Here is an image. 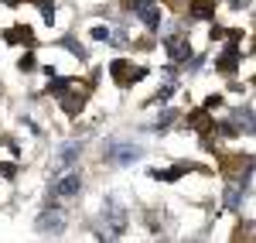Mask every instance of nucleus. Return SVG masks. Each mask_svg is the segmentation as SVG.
Instances as JSON below:
<instances>
[{
	"label": "nucleus",
	"mask_w": 256,
	"mask_h": 243,
	"mask_svg": "<svg viewBox=\"0 0 256 243\" xmlns=\"http://www.w3.org/2000/svg\"><path fill=\"white\" fill-rule=\"evenodd\" d=\"M144 158V147L140 144H130V141H110L106 144V161L123 168V164H134Z\"/></svg>",
	"instance_id": "nucleus-1"
},
{
	"label": "nucleus",
	"mask_w": 256,
	"mask_h": 243,
	"mask_svg": "<svg viewBox=\"0 0 256 243\" xmlns=\"http://www.w3.org/2000/svg\"><path fill=\"white\" fill-rule=\"evenodd\" d=\"M102 219L110 223L113 236H120V233L126 229V219H130V216H126V209L120 205V199H116V195H106V199H102Z\"/></svg>",
	"instance_id": "nucleus-2"
},
{
	"label": "nucleus",
	"mask_w": 256,
	"mask_h": 243,
	"mask_svg": "<svg viewBox=\"0 0 256 243\" xmlns=\"http://www.w3.org/2000/svg\"><path fill=\"white\" fill-rule=\"evenodd\" d=\"M79 154H82V144H79V141L62 144L58 151H55V161H52V175H62V171H68L72 164L79 161Z\"/></svg>",
	"instance_id": "nucleus-3"
},
{
	"label": "nucleus",
	"mask_w": 256,
	"mask_h": 243,
	"mask_svg": "<svg viewBox=\"0 0 256 243\" xmlns=\"http://www.w3.org/2000/svg\"><path fill=\"white\" fill-rule=\"evenodd\" d=\"M164 52L174 62H188L192 55V45H188V31H174V35H164Z\"/></svg>",
	"instance_id": "nucleus-4"
},
{
	"label": "nucleus",
	"mask_w": 256,
	"mask_h": 243,
	"mask_svg": "<svg viewBox=\"0 0 256 243\" xmlns=\"http://www.w3.org/2000/svg\"><path fill=\"white\" fill-rule=\"evenodd\" d=\"M38 233H52V236L65 233V212L62 209H44L38 216Z\"/></svg>",
	"instance_id": "nucleus-5"
},
{
	"label": "nucleus",
	"mask_w": 256,
	"mask_h": 243,
	"mask_svg": "<svg viewBox=\"0 0 256 243\" xmlns=\"http://www.w3.org/2000/svg\"><path fill=\"white\" fill-rule=\"evenodd\" d=\"M52 192L62 195V199H72V195H79V192H82V178L76 175V171H72V175H55Z\"/></svg>",
	"instance_id": "nucleus-6"
},
{
	"label": "nucleus",
	"mask_w": 256,
	"mask_h": 243,
	"mask_svg": "<svg viewBox=\"0 0 256 243\" xmlns=\"http://www.w3.org/2000/svg\"><path fill=\"white\" fill-rule=\"evenodd\" d=\"M239 59H242V55H239V41L229 38V48H226V55H222V59L216 62V69H218V72H236Z\"/></svg>",
	"instance_id": "nucleus-7"
},
{
	"label": "nucleus",
	"mask_w": 256,
	"mask_h": 243,
	"mask_svg": "<svg viewBox=\"0 0 256 243\" xmlns=\"http://www.w3.org/2000/svg\"><path fill=\"white\" fill-rule=\"evenodd\" d=\"M130 72H134V69H130V62H126V59H113V62H110V76H113L120 86H130Z\"/></svg>",
	"instance_id": "nucleus-8"
},
{
	"label": "nucleus",
	"mask_w": 256,
	"mask_h": 243,
	"mask_svg": "<svg viewBox=\"0 0 256 243\" xmlns=\"http://www.w3.org/2000/svg\"><path fill=\"white\" fill-rule=\"evenodd\" d=\"M4 41H7V45H18V41L31 45V41H34V35H31V28H28V24H14V28L4 35Z\"/></svg>",
	"instance_id": "nucleus-9"
},
{
	"label": "nucleus",
	"mask_w": 256,
	"mask_h": 243,
	"mask_svg": "<svg viewBox=\"0 0 256 243\" xmlns=\"http://www.w3.org/2000/svg\"><path fill=\"white\" fill-rule=\"evenodd\" d=\"M188 14L195 21H205L216 14V0H192V7H188Z\"/></svg>",
	"instance_id": "nucleus-10"
},
{
	"label": "nucleus",
	"mask_w": 256,
	"mask_h": 243,
	"mask_svg": "<svg viewBox=\"0 0 256 243\" xmlns=\"http://www.w3.org/2000/svg\"><path fill=\"white\" fill-rule=\"evenodd\" d=\"M188 127H195V130H202V134H208L216 123H212V117H208V110H195V113H188Z\"/></svg>",
	"instance_id": "nucleus-11"
},
{
	"label": "nucleus",
	"mask_w": 256,
	"mask_h": 243,
	"mask_svg": "<svg viewBox=\"0 0 256 243\" xmlns=\"http://www.w3.org/2000/svg\"><path fill=\"white\" fill-rule=\"evenodd\" d=\"M192 164H178V168H168V171H160V168H150V178H160V182H178L184 171H188Z\"/></svg>",
	"instance_id": "nucleus-12"
},
{
	"label": "nucleus",
	"mask_w": 256,
	"mask_h": 243,
	"mask_svg": "<svg viewBox=\"0 0 256 243\" xmlns=\"http://www.w3.org/2000/svg\"><path fill=\"white\" fill-rule=\"evenodd\" d=\"M137 18L144 21V24H147L150 31H158V28H160V11H158V4H150V7H144V11H140Z\"/></svg>",
	"instance_id": "nucleus-13"
},
{
	"label": "nucleus",
	"mask_w": 256,
	"mask_h": 243,
	"mask_svg": "<svg viewBox=\"0 0 256 243\" xmlns=\"http://www.w3.org/2000/svg\"><path fill=\"white\" fill-rule=\"evenodd\" d=\"M31 4H34V7L41 11V18H44V24L52 28V24H55V0H31Z\"/></svg>",
	"instance_id": "nucleus-14"
},
{
	"label": "nucleus",
	"mask_w": 256,
	"mask_h": 243,
	"mask_svg": "<svg viewBox=\"0 0 256 243\" xmlns=\"http://www.w3.org/2000/svg\"><path fill=\"white\" fill-rule=\"evenodd\" d=\"M52 79H55V76H52ZM76 82H79V79H55V82H48V93H55V96H65V93H68Z\"/></svg>",
	"instance_id": "nucleus-15"
},
{
	"label": "nucleus",
	"mask_w": 256,
	"mask_h": 243,
	"mask_svg": "<svg viewBox=\"0 0 256 243\" xmlns=\"http://www.w3.org/2000/svg\"><path fill=\"white\" fill-rule=\"evenodd\" d=\"M232 117H236V120L246 127V134H253V106H242V110H236Z\"/></svg>",
	"instance_id": "nucleus-16"
},
{
	"label": "nucleus",
	"mask_w": 256,
	"mask_h": 243,
	"mask_svg": "<svg viewBox=\"0 0 256 243\" xmlns=\"http://www.w3.org/2000/svg\"><path fill=\"white\" fill-rule=\"evenodd\" d=\"M242 195H246V192H239V188H226V209L236 212L239 205H242Z\"/></svg>",
	"instance_id": "nucleus-17"
},
{
	"label": "nucleus",
	"mask_w": 256,
	"mask_h": 243,
	"mask_svg": "<svg viewBox=\"0 0 256 243\" xmlns=\"http://www.w3.org/2000/svg\"><path fill=\"white\" fill-rule=\"evenodd\" d=\"M62 45L72 52V59H86V55H89V52H86V45H79L76 38H62Z\"/></svg>",
	"instance_id": "nucleus-18"
},
{
	"label": "nucleus",
	"mask_w": 256,
	"mask_h": 243,
	"mask_svg": "<svg viewBox=\"0 0 256 243\" xmlns=\"http://www.w3.org/2000/svg\"><path fill=\"white\" fill-rule=\"evenodd\" d=\"M79 110H82V96H68V93H65V113H72V117H76Z\"/></svg>",
	"instance_id": "nucleus-19"
},
{
	"label": "nucleus",
	"mask_w": 256,
	"mask_h": 243,
	"mask_svg": "<svg viewBox=\"0 0 256 243\" xmlns=\"http://www.w3.org/2000/svg\"><path fill=\"white\" fill-rule=\"evenodd\" d=\"M18 69H20V72H34V69H38L34 55H20V59H18Z\"/></svg>",
	"instance_id": "nucleus-20"
},
{
	"label": "nucleus",
	"mask_w": 256,
	"mask_h": 243,
	"mask_svg": "<svg viewBox=\"0 0 256 243\" xmlns=\"http://www.w3.org/2000/svg\"><path fill=\"white\" fill-rule=\"evenodd\" d=\"M110 35H113V31H110L106 24H96V28H92V38L96 41H110Z\"/></svg>",
	"instance_id": "nucleus-21"
},
{
	"label": "nucleus",
	"mask_w": 256,
	"mask_h": 243,
	"mask_svg": "<svg viewBox=\"0 0 256 243\" xmlns=\"http://www.w3.org/2000/svg\"><path fill=\"white\" fill-rule=\"evenodd\" d=\"M150 4H154V0H126V7H130L134 14H140V11H144V7H150Z\"/></svg>",
	"instance_id": "nucleus-22"
},
{
	"label": "nucleus",
	"mask_w": 256,
	"mask_h": 243,
	"mask_svg": "<svg viewBox=\"0 0 256 243\" xmlns=\"http://www.w3.org/2000/svg\"><path fill=\"white\" fill-rule=\"evenodd\" d=\"M0 175H4V178H14V175H18L14 161H4V164H0Z\"/></svg>",
	"instance_id": "nucleus-23"
},
{
	"label": "nucleus",
	"mask_w": 256,
	"mask_h": 243,
	"mask_svg": "<svg viewBox=\"0 0 256 243\" xmlns=\"http://www.w3.org/2000/svg\"><path fill=\"white\" fill-rule=\"evenodd\" d=\"M174 89H178L174 82H171V86H164V89H160V93H158V103H164V100H171V96H174Z\"/></svg>",
	"instance_id": "nucleus-24"
},
{
	"label": "nucleus",
	"mask_w": 256,
	"mask_h": 243,
	"mask_svg": "<svg viewBox=\"0 0 256 243\" xmlns=\"http://www.w3.org/2000/svg\"><path fill=\"white\" fill-rule=\"evenodd\" d=\"M208 38H212V41H222V38H226V28H218V24H212V31H208Z\"/></svg>",
	"instance_id": "nucleus-25"
},
{
	"label": "nucleus",
	"mask_w": 256,
	"mask_h": 243,
	"mask_svg": "<svg viewBox=\"0 0 256 243\" xmlns=\"http://www.w3.org/2000/svg\"><path fill=\"white\" fill-rule=\"evenodd\" d=\"M218 130H222V134H226V137H236L239 130H236V123H222V127H218Z\"/></svg>",
	"instance_id": "nucleus-26"
},
{
	"label": "nucleus",
	"mask_w": 256,
	"mask_h": 243,
	"mask_svg": "<svg viewBox=\"0 0 256 243\" xmlns=\"http://www.w3.org/2000/svg\"><path fill=\"white\" fill-rule=\"evenodd\" d=\"M216 106H222V96H208L205 100V110H216Z\"/></svg>",
	"instance_id": "nucleus-27"
},
{
	"label": "nucleus",
	"mask_w": 256,
	"mask_h": 243,
	"mask_svg": "<svg viewBox=\"0 0 256 243\" xmlns=\"http://www.w3.org/2000/svg\"><path fill=\"white\" fill-rule=\"evenodd\" d=\"M171 120H174V110H168V113L160 117V123H158V127H168V123H171Z\"/></svg>",
	"instance_id": "nucleus-28"
},
{
	"label": "nucleus",
	"mask_w": 256,
	"mask_h": 243,
	"mask_svg": "<svg viewBox=\"0 0 256 243\" xmlns=\"http://www.w3.org/2000/svg\"><path fill=\"white\" fill-rule=\"evenodd\" d=\"M229 4H232L236 11H242V7H250V0H229Z\"/></svg>",
	"instance_id": "nucleus-29"
}]
</instances>
